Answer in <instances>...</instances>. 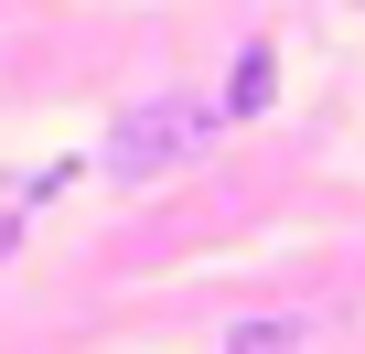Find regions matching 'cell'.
I'll return each instance as SVG.
<instances>
[{
    "label": "cell",
    "instance_id": "3",
    "mask_svg": "<svg viewBox=\"0 0 365 354\" xmlns=\"http://www.w3.org/2000/svg\"><path fill=\"white\" fill-rule=\"evenodd\" d=\"M290 343H312V322H301V311H269V322H226V354H290Z\"/></svg>",
    "mask_w": 365,
    "mask_h": 354
},
{
    "label": "cell",
    "instance_id": "1",
    "mask_svg": "<svg viewBox=\"0 0 365 354\" xmlns=\"http://www.w3.org/2000/svg\"><path fill=\"white\" fill-rule=\"evenodd\" d=\"M215 118H226V108H205V97H129L118 129L97 140V172H108V183H161Z\"/></svg>",
    "mask_w": 365,
    "mask_h": 354
},
{
    "label": "cell",
    "instance_id": "5",
    "mask_svg": "<svg viewBox=\"0 0 365 354\" xmlns=\"http://www.w3.org/2000/svg\"><path fill=\"white\" fill-rule=\"evenodd\" d=\"M22 247V204H0V258H11Z\"/></svg>",
    "mask_w": 365,
    "mask_h": 354
},
{
    "label": "cell",
    "instance_id": "2",
    "mask_svg": "<svg viewBox=\"0 0 365 354\" xmlns=\"http://www.w3.org/2000/svg\"><path fill=\"white\" fill-rule=\"evenodd\" d=\"M215 108H226V118H269V108H279V43H269V33H247V43H237V65H226V97H215Z\"/></svg>",
    "mask_w": 365,
    "mask_h": 354
},
{
    "label": "cell",
    "instance_id": "4",
    "mask_svg": "<svg viewBox=\"0 0 365 354\" xmlns=\"http://www.w3.org/2000/svg\"><path fill=\"white\" fill-rule=\"evenodd\" d=\"M76 172H86L76 150H65V161H33V172H22V183H11V204H22V215H33V204H54V194L76 183Z\"/></svg>",
    "mask_w": 365,
    "mask_h": 354
}]
</instances>
